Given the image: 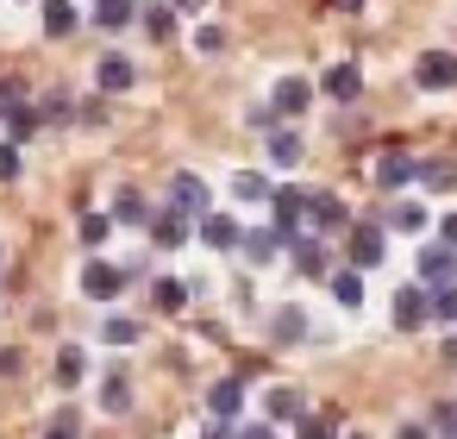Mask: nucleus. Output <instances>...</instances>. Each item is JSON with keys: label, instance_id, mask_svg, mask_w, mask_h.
<instances>
[{"label": "nucleus", "instance_id": "obj_13", "mask_svg": "<svg viewBox=\"0 0 457 439\" xmlns=\"http://www.w3.org/2000/svg\"><path fill=\"white\" fill-rule=\"evenodd\" d=\"M201 245L232 251V245H245V232H238V220H232V214H207V220H201Z\"/></svg>", "mask_w": 457, "mask_h": 439}, {"label": "nucleus", "instance_id": "obj_40", "mask_svg": "<svg viewBox=\"0 0 457 439\" xmlns=\"http://www.w3.org/2000/svg\"><path fill=\"white\" fill-rule=\"evenodd\" d=\"M438 239H445V245H457V214H445V220H438Z\"/></svg>", "mask_w": 457, "mask_h": 439}, {"label": "nucleus", "instance_id": "obj_32", "mask_svg": "<svg viewBox=\"0 0 457 439\" xmlns=\"http://www.w3.org/2000/svg\"><path fill=\"white\" fill-rule=\"evenodd\" d=\"M113 232V214H82V245H107Z\"/></svg>", "mask_w": 457, "mask_h": 439}, {"label": "nucleus", "instance_id": "obj_34", "mask_svg": "<svg viewBox=\"0 0 457 439\" xmlns=\"http://www.w3.org/2000/svg\"><path fill=\"white\" fill-rule=\"evenodd\" d=\"M432 433L457 439V401H438V408H432Z\"/></svg>", "mask_w": 457, "mask_h": 439}, {"label": "nucleus", "instance_id": "obj_22", "mask_svg": "<svg viewBox=\"0 0 457 439\" xmlns=\"http://www.w3.org/2000/svg\"><path fill=\"white\" fill-rule=\"evenodd\" d=\"M263 408H270V420H307V414H301V408H307V401H301V389H270V395H263Z\"/></svg>", "mask_w": 457, "mask_h": 439}, {"label": "nucleus", "instance_id": "obj_24", "mask_svg": "<svg viewBox=\"0 0 457 439\" xmlns=\"http://www.w3.org/2000/svg\"><path fill=\"white\" fill-rule=\"evenodd\" d=\"M45 32L51 38H70L76 32V7H70V0H45Z\"/></svg>", "mask_w": 457, "mask_h": 439}, {"label": "nucleus", "instance_id": "obj_31", "mask_svg": "<svg viewBox=\"0 0 457 439\" xmlns=\"http://www.w3.org/2000/svg\"><path fill=\"white\" fill-rule=\"evenodd\" d=\"M432 320H445V326L457 320V289L451 283H432Z\"/></svg>", "mask_w": 457, "mask_h": 439}, {"label": "nucleus", "instance_id": "obj_5", "mask_svg": "<svg viewBox=\"0 0 457 439\" xmlns=\"http://www.w3.org/2000/svg\"><path fill=\"white\" fill-rule=\"evenodd\" d=\"M170 207H182L188 220H207V214H213V195H207L201 176H176V182H170Z\"/></svg>", "mask_w": 457, "mask_h": 439}, {"label": "nucleus", "instance_id": "obj_10", "mask_svg": "<svg viewBox=\"0 0 457 439\" xmlns=\"http://www.w3.org/2000/svg\"><path fill=\"white\" fill-rule=\"evenodd\" d=\"M420 276L426 283H451L457 276V245H445V239L438 245H420Z\"/></svg>", "mask_w": 457, "mask_h": 439}, {"label": "nucleus", "instance_id": "obj_11", "mask_svg": "<svg viewBox=\"0 0 457 439\" xmlns=\"http://www.w3.org/2000/svg\"><path fill=\"white\" fill-rule=\"evenodd\" d=\"M307 220H313L320 232H338V226H345L351 214H345V201H338L332 189H313V201H307Z\"/></svg>", "mask_w": 457, "mask_h": 439}, {"label": "nucleus", "instance_id": "obj_38", "mask_svg": "<svg viewBox=\"0 0 457 439\" xmlns=\"http://www.w3.org/2000/svg\"><path fill=\"white\" fill-rule=\"evenodd\" d=\"M20 176V151L13 145H0V182H13Z\"/></svg>", "mask_w": 457, "mask_h": 439}, {"label": "nucleus", "instance_id": "obj_7", "mask_svg": "<svg viewBox=\"0 0 457 439\" xmlns=\"http://www.w3.org/2000/svg\"><path fill=\"white\" fill-rule=\"evenodd\" d=\"M307 201H313V189H276V201H270V207H276V226H282L288 239L301 232V220H307Z\"/></svg>", "mask_w": 457, "mask_h": 439}, {"label": "nucleus", "instance_id": "obj_4", "mask_svg": "<svg viewBox=\"0 0 457 439\" xmlns=\"http://www.w3.org/2000/svg\"><path fill=\"white\" fill-rule=\"evenodd\" d=\"M413 176H420V164H413L401 145H395V151H382V164H376V189H382V195H401Z\"/></svg>", "mask_w": 457, "mask_h": 439}, {"label": "nucleus", "instance_id": "obj_16", "mask_svg": "<svg viewBox=\"0 0 457 439\" xmlns=\"http://www.w3.org/2000/svg\"><path fill=\"white\" fill-rule=\"evenodd\" d=\"M282 245H288V232H282V226H257V232H245V257H251V264H270Z\"/></svg>", "mask_w": 457, "mask_h": 439}, {"label": "nucleus", "instance_id": "obj_39", "mask_svg": "<svg viewBox=\"0 0 457 439\" xmlns=\"http://www.w3.org/2000/svg\"><path fill=\"white\" fill-rule=\"evenodd\" d=\"M301 439H338L332 420H301Z\"/></svg>", "mask_w": 457, "mask_h": 439}, {"label": "nucleus", "instance_id": "obj_36", "mask_svg": "<svg viewBox=\"0 0 457 439\" xmlns=\"http://www.w3.org/2000/svg\"><path fill=\"white\" fill-rule=\"evenodd\" d=\"M101 339H107V345H132V339H138V320H107Z\"/></svg>", "mask_w": 457, "mask_h": 439}, {"label": "nucleus", "instance_id": "obj_41", "mask_svg": "<svg viewBox=\"0 0 457 439\" xmlns=\"http://www.w3.org/2000/svg\"><path fill=\"white\" fill-rule=\"evenodd\" d=\"M45 439H76V420H70V414H63V420H57V426H51V433H45Z\"/></svg>", "mask_w": 457, "mask_h": 439}, {"label": "nucleus", "instance_id": "obj_2", "mask_svg": "<svg viewBox=\"0 0 457 439\" xmlns=\"http://www.w3.org/2000/svg\"><path fill=\"white\" fill-rule=\"evenodd\" d=\"M413 82H420L426 95H445V89H457V57H451V51H426V57L413 63Z\"/></svg>", "mask_w": 457, "mask_h": 439}, {"label": "nucleus", "instance_id": "obj_1", "mask_svg": "<svg viewBox=\"0 0 457 439\" xmlns=\"http://www.w3.org/2000/svg\"><path fill=\"white\" fill-rule=\"evenodd\" d=\"M382 251H388L382 226H376V220H357V226H351V245H345V257H351L357 270H376V264H382Z\"/></svg>", "mask_w": 457, "mask_h": 439}, {"label": "nucleus", "instance_id": "obj_47", "mask_svg": "<svg viewBox=\"0 0 457 439\" xmlns=\"http://www.w3.org/2000/svg\"><path fill=\"white\" fill-rule=\"evenodd\" d=\"M338 7H345V13H357V7H363V0H338Z\"/></svg>", "mask_w": 457, "mask_h": 439}, {"label": "nucleus", "instance_id": "obj_30", "mask_svg": "<svg viewBox=\"0 0 457 439\" xmlns=\"http://www.w3.org/2000/svg\"><path fill=\"white\" fill-rule=\"evenodd\" d=\"M13 114H26V82L20 76L0 82V120H13Z\"/></svg>", "mask_w": 457, "mask_h": 439}, {"label": "nucleus", "instance_id": "obj_27", "mask_svg": "<svg viewBox=\"0 0 457 439\" xmlns=\"http://www.w3.org/2000/svg\"><path fill=\"white\" fill-rule=\"evenodd\" d=\"M420 182H426V189H451V182H457V164H451V157H426V164H420Z\"/></svg>", "mask_w": 457, "mask_h": 439}, {"label": "nucleus", "instance_id": "obj_3", "mask_svg": "<svg viewBox=\"0 0 457 439\" xmlns=\"http://www.w3.org/2000/svg\"><path fill=\"white\" fill-rule=\"evenodd\" d=\"M426 320H432V289H420V283L395 289V326L413 333V326H426Z\"/></svg>", "mask_w": 457, "mask_h": 439}, {"label": "nucleus", "instance_id": "obj_14", "mask_svg": "<svg viewBox=\"0 0 457 439\" xmlns=\"http://www.w3.org/2000/svg\"><path fill=\"white\" fill-rule=\"evenodd\" d=\"M95 82H101V95H126V89L138 82V70H132L126 57H101V70H95Z\"/></svg>", "mask_w": 457, "mask_h": 439}, {"label": "nucleus", "instance_id": "obj_26", "mask_svg": "<svg viewBox=\"0 0 457 439\" xmlns=\"http://www.w3.org/2000/svg\"><path fill=\"white\" fill-rule=\"evenodd\" d=\"M145 32L163 45L170 32H176V7H163V0H151V7H145Z\"/></svg>", "mask_w": 457, "mask_h": 439}, {"label": "nucleus", "instance_id": "obj_20", "mask_svg": "<svg viewBox=\"0 0 457 439\" xmlns=\"http://www.w3.org/2000/svg\"><path fill=\"white\" fill-rule=\"evenodd\" d=\"M301 151H307V145H301V132H295V126L270 132V164H276V170H295V164H301Z\"/></svg>", "mask_w": 457, "mask_h": 439}, {"label": "nucleus", "instance_id": "obj_15", "mask_svg": "<svg viewBox=\"0 0 457 439\" xmlns=\"http://www.w3.org/2000/svg\"><path fill=\"white\" fill-rule=\"evenodd\" d=\"M326 95H332V101H357V95H363V70H357V63H332V70H326Z\"/></svg>", "mask_w": 457, "mask_h": 439}, {"label": "nucleus", "instance_id": "obj_44", "mask_svg": "<svg viewBox=\"0 0 457 439\" xmlns=\"http://www.w3.org/2000/svg\"><path fill=\"white\" fill-rule=\"evenodd\" d=\"M170 7H176V13H201V7H207V0H170Z\"/></svg>", "mask_w": 457, "mask_h": 439}, {"label": "nucleus", "instance_id": "obj_21", "mask_svg": "<svg viewBox=\"0 0 457 439\" xmlns=\"http://www.w3.org/2000/svg\"><path fill=\"white\" fill-rule=\"evenodd\" d=\"M113 220H120V226H151V220H157V207H151L145 195H132V189H126V195L113 201Z\"/></svg>", "mask_w": 457, "mask_h": 439}, {"label": "nucleus", "instance_id": "obj_23", "mask_svg": "<svg viewBox=\"0 0 457 439\" xmlns=\"http://www.w3.org/2000/svg\"><path fill=\"white\" fill-rule=\"evenodd\" d=\"M151 301H157L163 314H182V308H188V283H176V276H157V289H151Z\"/></svg>", "mask_w": 457, "mask_h": 439}, {"label": "nucleus", "instance_id": "obj_9", "mask_svg": "<svg viewBox=\"0 0 457 439\" xmlns=\"http://www.w3.org/2000/svg\"><path fill=\"white\" fill-rule=\"evenodd\" d=\"M288 245H295V270H301V276H332V257H326V245H320L313 232H295Z\"/></svg>", "mask_w": 457, "mask_h": 439}, {"label": "nucleus", "instance_id": "obj_48", "mask_svg": "<svg viewBox=\"0 0 457 439\" xmlns=\"http://www.w3.org/2000/svg\"><path fill=\"white\" fill-rule=\"evenodd\" d=\"M351 439H363V433H351Z\"/></svg>", "mask_w": 457, "mask_h": 439}, {"label": "nucleus", "instance_id": "obj_33", "mask_svg": "<svg viewBox=\"0 0 457 439\" xmlns=\"http://www.w3.org/2000/svg\"><path fill=\"white\" fill-rule=\"evenodd\" d=\"M420 226H426V207L401 201V207H395V232H420Z\"/></svg>", "mask_w": 457, "mask_h": 439}, {"label": "nucleus", "instance_id": "obj_35", "mask_svg": "<svg viewBox=\"0 0 457 439\" xmlns=\"http://www.w3.org/2000/svg\"><path fill=\"white\" fill-rule=\"evenodd\" d=\"M301 333H307V320H301L295 308H282V314H276V339H301Z\"/></svg>", "mask_w": 457, "mask_h": 439}, {"label": "nucleus", "instance_id": "obj_19", "mask_svg": "<svg viewBox=\"0 0 457 439\" xmlns=\"http://www.w3.org/2000/svg\"><path fill=\"white\" fill-rule=\"evenodd\" d=\"M145 7H138V0H95V26L101 32H120V26H132Z\"/></svg>", "mask_w": 457, "mask_h": 439}, {"label": "nucleus", "instance_id": "obj_37", "mask_svg": "<svg viewBox=\"0 0 457 439\" xmlns=\"http://www.w3.org/2000/svg\"><path fill=\"white\" fill-rule=\"evenodd\" d=\"M195 45H201L207 57H220V51H226V32H220V26H201V32H195Z\"/></svg>", "mask_w": 457, "mask_h": 439}, {"label": "nucleus", "instance_id": "obj_28", "mask_svg": "<svg viewBox=\"0 0 457 439\" xmlns=\"http://www.w3.org/2000/svg\"><path fill=\"white\" fill-rule=\"evenodd\" d=\"M232 195H238V201H276V189H270L263 176H251V170L232 176Z\"/></svg>", "mask_w": 457, "mask_h": 439}, {"label": "nucleus", "instance_id": "obj_18", "mask_svg": "<svg viewBox=\"0 0 457 439\" xmlns=\"http://www.w3.org/2000/svg\"><path fill=\"white\" fill-rule=\"evenodd\" d=\"M207 408H213V420H232V414L245 408V383H238V376L213 383V389H207Z\"/></svg>", "mask_w": 457, "mask_h": 439}, {"label": "nucleus", "instance_id": "obj_25", "mask_svg": "<svg viewBox=\"0 0 457 439\" xmlns=\"http://www.w3.org/2000/svg\"><path fill=\"white\" fill-rule=\"evenodd\" d=\"M82 370H88L82 345H63V351H57V383H63V389H76V383H82Z\"/></svg>", "mask_w": 457, "mask_h": 439}, {"label": "nucleus", "instance_id": "obj_43", "mask_svg": "<svg viewBox=\"0 0 457 439\" xmlns=\"http://www.w3.org/2000/svg\"><path fill=\"white\" fill-rule=\"evenodd\" d=\"M245 439H276V426H270V420H257V426H245Z\"/></svg>", "mask_w": 457, "mask_h": 439}, {"label": "nucleus", "instance_id": "obj_29", "mask_svg": "<svg viewBox=\"0 0 457 439\" xmlns=\"http://www.w3.org/2000/svg\"><path fill=\"white\" fill-rule=\"evenodd\" d=\"M101 408H107V414H126V408H132V383H126V376H107V383H101Z\"/></svg>", "mask_w": 457, "mask_h": 439}, {"label": "nucleus", "instance_id": "obj_46", "mask_svg": "<svg viewBox=\"0 0 457 439\" xmlns=\"http://www.w3.org/2000/svg\"><path fill=\"white\" fill-rule=\"evenodd\" d=\"M445 364H457V339H445Z\"/></svg>", "mask_w": 457, "mask_h": 439}, {"label": "nucleus", "instance_id": "obj_42", "mask_svg": "<svg viewBox=\"0 0 457 439\" xmlns=\"http://www.w3.org/2000/svg\"><path fill=\"white\" fill-rule=\"evenodd\" d=\"M207 439H245V433H232L226 420H213V426H207Z\"/></svg>", "mask_w": 457, "mask_h": 439}, {"label": "nucleus", "instance_id": "obj_6", "mask_svg": "<svg viewBox=\"0 0 457 439\" xmlns=\"http://www.w3.org/2000/svg\"><path fill=\"white\" fill-rule=\"evenodd\" d=\"M120 289H126V270H113V264L88 257V270H82V295H88V301H113Z\"/></svg>", "mask_w": 457, "mask_h": 439}, {"label": "nucleus", "instance_id": "obj_12", "mask_svg": "<svg viewBox=\"0 0 457 439\" xmlns=\"http://www.w3.org/2000/svg\"><path fill=\"white\" fill-rule=\"evenodd\" d=\"M145 232H151L163 251H170V245H188V214H182V207H163V214H157Z\"/></svg>", "mask_w": 457, "mask_h": 439}, {"label": "nucleus", "instance_id": "obj_8", "mask_svg": "<svg viewBox=\"0 0 457 439\" xmlns=\"http://www.w3.org/2000/svg\"><path fill=\"white\" fill-rule=\"evenodd\" d=\"M307 101H313V89H307L301 76H282V82L270 89V107H276V120H295V114H301Z\"/></svg>", "mask_w": 457, "mask_h": 439}, {"label": "nucleus", "instance_id": "obj_45", "mask_svg": "<svg viewBox=\"0 0 457 439\" xmlns=\"http://www.w3.org/2000/svg\"><path fill=\"white\" fill-rule=\"evenodd\" d=\"M395 439H432V433H426V426H401Z\"/></svg>", "mask_w": 457, "mask_h": 439}, {"label": "nucleus", "instance_id": "obj_17", "mask_svg": "<svg viewBox=\"0 0 457 439\" xmlns=\"http://www.w3.org/2000/svg\"><path fill=\"white\" fill-rule=\"evenodd\" d=\"M326 283H332V301H338V308H363V270H357V264L332 270Z\"/></svg>", "mask_w": 457, "mask_h": 439}]
</instances>
